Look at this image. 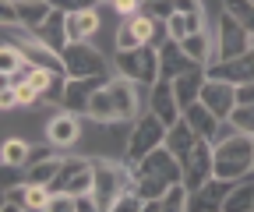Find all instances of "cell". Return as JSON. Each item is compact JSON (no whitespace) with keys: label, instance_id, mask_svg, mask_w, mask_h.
<instances>
[{"label":"cell","instance_id":"obj_1","mask_svg":"<svg viewBox=\"0 0 254 212\" xmlns=\"http://www.w3.org/2000/svg\"><path fill=\"white\" fill-rule=\"evenodd\" d=\"M254 170V138L233 131L230 138L212 141V173L222 180H240Z\"/></svg>","mask_w":254,"mask_h":212},{"label":"cell","instance_id":"obj_30","mask_svg":"<svg viewBox=\"0 0 254 212\" xmlns=\"http://www.w3.org/2000/svg\"><path fill=\"white\" fill-rule=\"evenodd\" d=\"M222 11L233 14L247 32L254 36V0H222Z\"/></svg>","mask_w":254,"mask_h":212},{"label":"cell","instance_id":"obj_40","mask_svg":"<svg viewBox=\"0 0 254 212\" xmlns=\"http://www.w3.org/2000/svg\"><path fill=\"white\" fill-rule=\"evenodd\" d=\"M0 18H4V25L18 21V7H14V0H0Z\"/></svg>","mask_w":254,"mask_h":212},{"label":"cell","instance_id":"obj_22","mask_svg":"<svg viewBox=\"0 0 254 212\" xmlns=\"http://www.w3.org/2000/svg\"><path fill=\"white\" fill-rule=\"evenodd\" d=\"M32 32H36L46 46H53V50L60 53L64 46L71 43V39H67V11H57V7H53V14H50L39 28H32Z\"/></svg>","mask_w":254,"mask_h":212},{"label":"cell","instance_id":"obj_18","mask_svg":"<svg viewBox=\"0 0 254 212\" xmlns=\"http://www.w3.org/2000/svg\"><path fill=\"white\" fill-rule=\"evenodd\" d=\"M190 68H198V64L184 53V46H180L177 39H166L163 46H159V71H163V78H177V74H184V71H190ZM201 68H205V64H201Z\"/></svg>","mask_w":254,"mask_h":212},{"label":"cell","instance_id":"obj_9","mask_svg":"<svg viewBox=\"0 0 254 212\" xmlns=\"http://www.w3.org/2000/svg\"><path fill=\"white\" fill-rule=\"evenodd\" d=\"M131 170H134V173H152V177H163L166 184H177V180H184V163L170 152L166 145L152 148V152H148L145 159H138Z\"/></svg>","mask_w":254,"mask_h":212},{"label":"cell","instance_id":"obj_45","mask_svg":"<svg viewBox=\"0 0 254 212\" xmlns=\"http://www.w3.org/2000/svg\"><path fill=\"white\" fill-rule=\"evenodd\" d=\"M251 177H254V170H251Z\"/></svg>","mask_w":254,"mask_h":212},{"label":"cell","instance_id":"obj_24","mask_svg":"<svg viewBox=\"0 0 254 212\" xmlns=\"http://www.w3.org/2000/svg\"><path fill=\"white\" fill-rule=\"evenodd\" d=\"M99 32V11L95 7H85V11H71L67 14V39L78 43V39H88Z\"/></svg>","mask_w":254,"mask_h":212},{"label":"cell","instance_id":"obj_15","mask_svg":"<svg viewBox=\"0 0 254 212\" xmlns=\"http://www.w3.org/2000/svg\"><path fill=\"white\" fill-rule=\"evenodd\" d=\"M78 138H81V120H78L74 110L57 113L50 124H46V141H50L53 148H71Z\"/></svg>","mask_w":254,"mask_h":212},{"label":"cell","instance_id":"obj_13","mask_svg":"<svg viewBox=\"0 0 254 212\" xmlns=\"http://www.w3.org/2000/svg\"><path fill=\"white\" fill-rule=\"evenodd\" d=\"M205 71H208V78H222L230 85H247V81H254V50L230 57V60H219V64H208Z\"/></svg>","mask_w":254,"mask_h":212},{"label":"cell","instance_id":"obj_31","mask_svg":"<svg viewBox=\"0 0 254 212\" xmlns=\"http://www.w3.org/2000/svg\"><path fill=\"white\" fill-rule=\"evenodd\" d=\"M0 159H4V166H21L28 159V141L25 138H7L4 145H0Z\"/></svg>","mask_w":254,"mask_h":212},{"label":"cell","instance_id":"obj_16","mask_svg":"<svg viewBox=\"0 0 254 212\" xmlns=\"http://www.w3.org/2000/svg\"><path fill=\"white\" fill-rule=\"evenodd\" d=\"M170 81H173V92H177L180 110H187L190 103H198L201 88H205V81H208V71L198 64V68H190V71H184V74H177V78H170Z\"/></svg>","mask_w":254,"mask_h":212},{"label":"cell","instance_id":"obj_11","mask_svg":"<svg viewBox=\"0 0 254 212\" xmlns=\"http://www.w3.org/2000/svg\"><path fill=\"white\" fill-rule=\"evenodd\" d=\"M198 99H201V103L219 117V120H230V113L237 110V85L222 81V78H208Z\"/></svg>","mask_w":254,"mask_h":212},{"label":"cell","instance_id":"obj_10","mask_svg":"<svg viewBox=\"0 0 254 212\" xmlns=\"http://www.w3.org/2000/svg\"><path fill=\"white\" fill-rule=\"evenodd\" d=\"M208 177H212V141L198 138V145L190 148L187 159H184V184H187V191H194Z\"/></svg>","mask_w":254,"mask_h":212},{"label":"cell","instance_id":"obj_43","mask_svg":"<svg viewBox=\"0 0 254 212\" xmlns=\"http://www.w3.org/2000/svg\"><path fill=\"white\" fill-rule=\"evenodd\" d=\"M251 50H254V36H251Z\"/></svg>","mask_w":254,"mask_h":212},{"label":"cell","instance_id":"obj_29","mask_svg":"<svg viewBox=\"0 0 254 212\" xmlns=\"http://www.w3.org/2000/svg\"><path fill=\"white\" fill-rule=\"evenodd\" d=\"M187 198H190L187 184L177 180V184H170V191L159 198V212H187Z\"/></svg>","mask_w":254,"mask_h":212},{"label":"cell","instance_id":"obj_33","mask_svg":"<svg viewBox=\"0 0 254 212\" xmlns=\"http://www.w3.org/2000/svg\"><path fill=\"white\" fill-rule=\"evenodd\" d=\"M138 11H145V14L155 18V21H166L170 14H177V0H141Z\"/></svg>","mask_w":254,"mask_h":212},{"label":"cell","instance_id":"obj_27","mask_svg":"<svg viewBox=\"0 0 254 212\" xmlns=\"http://www.w3.org/2000/svg\"><path fill=\"white\" fill-rule=\"evenodd\" d=\"M180 46H184V53L194 60V64H212V36H208V28H201V32H194V36H187V39H180Z\"/></svg>","mask_w":254,"mask_h":212},{"label":"cell","instance_id":"obj_23","mask_svg":"<svg viewBox=\"0 0 254 212\" xmlns=\"http://www.w3.org/2000/svg\"><path fill=\"white\" fill-rule=\"evenodd\" d=\"M194 145H198V131L190 128L184 117L177 120V124H170V131H166V148H170V152H173L180 163L187 159V152H190Z\"/></svg>","mask_w":254,"mask_h":212},{"label":"cell","instance_id":"obj_5","mask_svg":"<svg viewBox=\"0 0 254 212\" xmlns=\"http://www.w3.org/2000/svg\"><path fill=\"white\" fill-rule=\"evenodd\" d=\"M166 131H170V124L155 110H148L145 117H138L134 128H131V138H127V163L134 166L138 159H145L152 152V148L166 145Z\"/></svg>","mask_w":254,"mask_h":212},{"label":"cell","instance_id":"obj_20","mask_svg":"<svg viewBox=\"0 0 254 212\" xmlns=\"http://www.w3.org/2000/svg\"><path fill=\"white\" fill-rule=\"evenodd\" d=\"M106 78L95 74V78H67V96H64V106L74 110V113H85L88 110V99L95 96V88H99Z\"/></svg>","mask_w":254,"mask_h":212},{"label":"cell","instance_id":"obj_4","mask_svg":"<svg viewBox=\"0 0 254 212\" xmlns=\"http://www.w3.org/2000/svg\"><path fill=\"white\" fill-rule=\"evenodd\" d=\"M117 71L131 78L141 88H152L163 71H159V46H138V50H117Z\"/></svg>","mask_w":254,"mask_h":212},{"label":"cell","instance_id":"obj_37","mask_svg":"<svg viewBox=\"0 0 254 212\" xmlns=\"http://www.w3.org/2000/svg\"><path fill=\"white\" fill-rule=\"evenodd\" d=\"M46 212H74V195L71 191H50Z\"/></svg>","mask_w":254,"mask_h":212},{"label":"cell","instance_id":"obj_21","mask_svg":"<svg viewBox=\"0 0 254 212\" xmlns=\"http://www.w3.org/2000/svg\"><path fill=\"white\" fill-rule=\"evenodd\" d=\"M208 25V18H205V7L201 11H177V14H170L166 18V32H170V39H187V36H194V32H201V28Z\"/></svg>","mask_w":254,"mask_h":212},{"label":"cell","instance_id":"obj_39","mask_svg":"<svg viewBox=\"0 0 254 212\" xmlns=\"http://www.w3.org/2000/svg\"><path fill=\"white\" fill-rule=\"evenodd\" d=\"M110 7L124 18V14H134V11L141 7V0H110Z\"/></svg>","mask_w":254,"mask_h":212},{"label":"cell","instance_id":"obj_28","mask_svg":"<svg viewBox=\"0 0 254 212\" xmlns=\"http://www.w3.org/2000/svg\"><path fill=\"white\" fill-rule=\"evenodd\" d=\"M60 166H64V159L60 156H43L39 163H32V170H28V177L25 180H32V184H53V177L60 173Z\"/></svg>","mask_w":254,"mask_h":212},{"label":"cell","instance_id":"obj_38","mask_svg":"<svg viewBox=\"0 0 254 212\" xmlns=\"http://www.w3.org/2000/svg\"><path fill=\"white\" fill-rule=\"evenodd\" d=\"M50 4L57 7V11H85V7H95V4H99V0H50Z\"/></svg>","mask_w":254,"mask_h":212},{"label":"cell","instance_id":"obj_7","mask_svg":"<svg viewBox=\"0 0 254 212\" xmlns=\"http://www.w3.org/2000/svg\"><path fill=\"white\" fill-rule=\"evenodd\" d=\"M251 50V32L233 18L222 11L219 14V32H215V50H212V64H219V60H230V57H240ZM208 68V64H205Z\"/></svg>","mask_w":254,"mask_h":212},{"label":"cell","instance_id":"obj_2","mask_svg":"<svg viewBox=\"0 0 254 212\" xmlns=\"http://www.w3.org/2000/svg\"><path fill=\"white\" fill-rule=\"evenodd\" d=\"M134 188V170L131 163H117V159H95V173H92V198L103 212H113L117 198Z\"/></svg>","mask_w":254,"mask_h":212},{"label":"cell","instance_id":"obj_26","mask_svg":"<svg viewBox=\"0 0 254 212\" xmlns=\"http://www.w3.org/2000/svg\"><path fill=\"white\" fill-rule=\"evenodd\" d=\"M222 212H254V180H233V188L222 202Z\"/></svg>","mask_w":254,"mask_h":212},{"label":"cell","instance_id":"obj_32","mask_svg":"<svg viewBox=\"0 0 254 212\" xmlns=\"http://www.w3.org/2000/svg\"><path fill=\"white\" fill-rule=\"evenodd\" d=\"M230 124H233V131L254 138V103H237V110L230 113Z\"/></svg>","mask_w":254,"mask_h":212},{"label":"cell","instance_id":"obj_44","mask_svg":"<svg viewBox=\"0 0 254 212\" xmlns=\"http://www.w3.org/2000/svg\"><path fill=\"white\" fill-rule=\"evenodd\" d=\"M99 4H110V0H99Z\"/></svg>","mask_w":254,"mask_h":212},{"label":"cell","instance_id":"obj_12","mask_svg":"<svg viewBox=\"0 0 254 212\" xmlns=\"http://www.w3.org/2000/svg\"><path fill=\"white\" fill-rule=\"evenodd\" d=\"M230 188H233V180H222V177L212 173L201 188L190 191V198H187V212H212V209H222V202H226Z\"/></svg>","mask_w":254,"mask_h":212},{"label":"cell","instance_id":"obj_41","mask_svg":"<svg viewBox=\"0 0 254 212\" xmlns=\"http://www.w3.org/2000/svg\"><path fill=\"white\" fill-rule=\"evenodd\" d=\"M0 106H4V110L18 106V99H14V85H4V88H0Z\"/></svg>","mask_w":254,"mask_h":212},{"label":"cell","instance_id":"obj_35","mask_svg":"<svg viewBox=\"0 0 254 212\" xmlns=\"http://www.w3.org/2000/svg\"><path fill=\"white\" fill-rule=\"evenodd\" d=\"M113 212H145V198L134 191V188H127L120 198H117V205H113Z\"/></svg>","mask_w":254,"mask_h":212},{"label":"cell","instance_id":"obj_3","mask_svg":"<svg viewBox=\"0 0 254 212\" xmlns=\"http://www.w3.org/2000/svg\"><path fill=\"white\" fill-rule=\"evenodd\" d=\"M166 21H155L145 11L124 14L120 28H117V50H138V46H163L170 39V32H163Z\"/></svg>","mask_w":254,"mask_h":212},{"label":"cell","instance_id":"obj_42","mask_svg":"<svg viewBox=\"0 0 254 212\" xmlns=\"http://www.w3.org/2000/svg\"><path fill=\"white\" fill-rule=\"evenodd\" d=\"M237 103H254V81L237 85Z\"/></svg>","mask_w":254,"mask_h":212},{"label":"cell","instance_id":"obj_17","mask_svg":"<svg viewBox=\"0 0 254 212\" xmlns=\"http://www.w3.org/2000/svg\"><path fill=\"white\" fill-rule=\"evenodd\" d=\"M148 92H152V110L163 117L166 124H177V120L184 117V110H180V103H177V92H173V81H170V78H159V81L148 88Z\"/></svg>","mask_w":254,"mask_h":212},{"label":"cell","instance_id":"obj_19","mask_svg":"<svg viewBox=\"0 0 254 212\" xmlns=\"http://www.w3.org/2000/svg\"><path fill=\"white\" fill-rule=\"evenodd\" d=\"M184 120H187V124L190 128H194L198 131V138H208V141H219V128H222V120L198 99V103H190L187 110H184Z\"/></svg>","mask_w":254,"mask_h":212},{"label":"cell","instance_id":"obj_25","mask_svg":"<svg viewBox=\"0 0 254 212\" xmlns=\"http://www.w3.org/2000/svg\"><path fill=\"white\" fill-rule=\"evenodd\" d=\"M14 7H18V25H25V28H39L53 14L50 0H14Z\"/></svg>","mask_w":254,"mask_h":212},{"label":"cell","instance_id":"obj_34","mask_svg":"<svg viewBox=\"0 0 254 212\" xmlns=\"http://www.w3.org/2000/svg\"><path fill=\"white\" fill-rule=\"evenodd\" d=\"M4 209H28V180L4 191Z\"/></svg>","mask_w":254,"mask_h":212},{"label":"cell","instance_id":"obj_36","mask_svg":"<svg viewBox=\"0 0 254 212\" xmlns=\"http://www.w3.org/2000/svg\"><path fill=\"white\" fill-rule=\"evenodd\" d=\"M46 205H50V188L46 184H32V180H28V209L32 212H46Z\"/></svg>","mask_w":254,"mask_h":212},{"label":"cell","instance_id":"obj_6","mask_svg":"<svg viewBox=\"0 0 254 212\" xmlns=\"http://www.w3.org/2000/svg\"><path fill=\"white\" fill-rule=\"evenodd\" d=\"M60 57H64V71H67V78H95V74H103V68H106V57L95 50L88 39L67 43L60 50Z\"/></svg>","mask_w":254,"mask_h":212},{"label":"cell","instance_id":"obj_8","mask_svg":"<svg viewBox=\"0 0 254 212\" xmlns=\"http://www.w3.org/2000/svg\"><path fill=\"white\" fill-rule=\"evenodd\" d=\"M92 173H95V159H64L60 173L53 177L50 191H71V195H85L92 191Z\"/></svg>","mask_w":254,"mask_h":212},{"label":"cell","instance_id":"obj_14","mask_svg":"<svg viewBox=\"0 0 254 212\" xmlns=\"http://www.w3.org/2000/svg\"><path fill=\"white\" fill-rule=\"evenodd\" d=\"M106 88L113 96V106H117V124H127V120H138V96H134V81L131 78H106Z\"/></svg>","mask_w":254,"mask_h":212}]
</instances>
